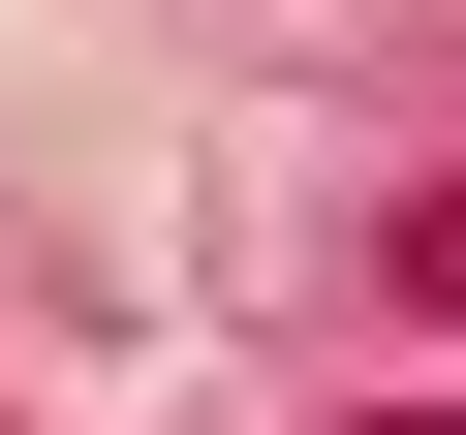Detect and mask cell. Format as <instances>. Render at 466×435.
<instances>
[{
  "instance_id": "cell-2",
  "label": "cell",
  "mask_w": 466,
  "mask_h": 435,
  "mask_svg": "<svg viewBox=\"0 0 466 435\" xmlns=\"http://www.w3.org/2000/svg\"><path fill=\"white\" fill-rule=\"evenodd\" d=\"M342 435H466V404H342Z\"/></svg>"
},
{
  "instance_id": "cell-1",
  "label": "cell",
  "mask_w": 466,
  "mask_h": 435,
  "mask_svg": "<svg viewBox=\"0 0 466 435\" xmlns=\"http://www.w3.org/2000/svg\"><path fill=\"white\" fill-rule=\"evenodd\" d=\"M404 311H466V156H435V218H404Z\"/></svg>"
}]
</instances>
